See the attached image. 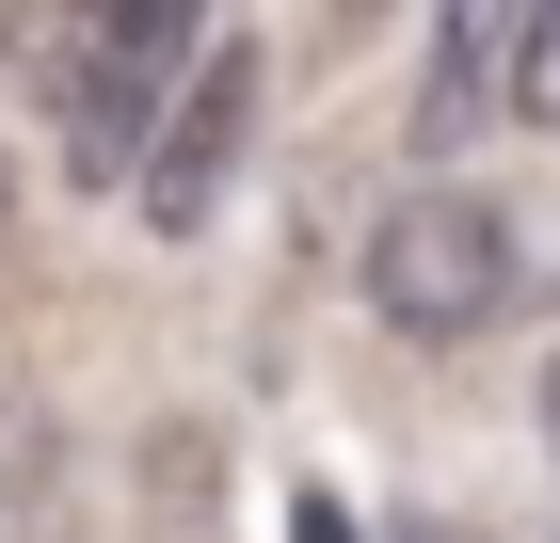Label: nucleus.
I'll return each instance as SVG.
<instances>
[{
    "instance_id": "1",
    "label": "nucleus",
    "mask_w": 560,
    "mask_h": 543,
    "mask_svg": "<svg viewBox=\"0 0 560 543\" xmlns=\"http://www.w3.org/2000/svg\"><path fill=\"white\" fill-rule=\"evenodd\" d=\"M0 64L81 192H144L209 48H192V0H0Z\"/></svg>"
},
{
    "instance_id": "2",
    "label": "nucleus",
    "mask_w": 560,
    "mask_h": 543,
    "mask_svg": "<svg viewBox=\"0 0 560 543\" xmlns=\"http://www.w3.org/2000/svg\"><path fill=\"white\" fill-rule=\"evenodd\" d=\"M497 304H513V224H497V192H448V176L385 192V224H369V320L448 352V335H497Z\"/></svg>"
},
{
    "instance_id": "3",
    "label": "nucleus",
    "mask_w": 560,
    "mask_h": 543,
    "mask_svg": "<svg viewBox=\"0 0 560 543\" xmlns=\"http://www.w3.org/2000/svg\"><path fill=\"white\" fill-rule=\"evenodd\" d=\"M417 128L432 144H465V128H560V0H448Z\"/></svg>"
},
{
    "instance_id": "4",
    "label": "nucleus",
    "mask_w": 560,
    "mask_h": 543,
    "mask_svg": "<svg viewBox=\"0 0 560 543\" xmlns=\"http://www.w3.org/2000/svg\"><path fill=\"white\" fill-rule=\"evenodd\" d=\"M241 128H257V48H209V64H192V96H176V128H161V161H144V224H161V240H192V224L224 209Z\"/></svg>"
},
{
    "instance_id": "5",
    "label": "nucleus",
    "mask_w": 560,
    "mask_h": 543,
    "mask_svg": "<svg viewBox=\"0 0 560 543\" xmlns=\"http://www.w3.org/2000/svg\"><path fill=\"white\" fill-rule=\"evenodd\" d=\"M33 528H48V416L0 400V543H33Z\"/></svg>"
},
{
    "instance_id": "6",
    "label": "nucleus",
    "mask_w": 560,
    "mask_h": 543,
    "mask_svg": "<svg viewBox=\"0 0 560 543\" xmlns=\"http://www.w3.org/2000/svg\"><path fill=\"white\" fill-rule=\"evenodd\" d=\"M289 528H304V543H352V511H337V496H304V511H289Z\"/></svg>"
},
{
    "instance_id": "7",
    "label": "nucleus",
    "mask_w": 560,
    "mask_h": 543,
    "mask_svg": "<svg viewBox=\"0 0 560 543\" xmlns=\"http://www.w3.org/2000/svg\"><path fill=\"white\" fill-rule=\"evenodd\" d=\"M400 543H465V528H417V511H400Z\"/></svg>"
},
{
    "instance_id": "8",
    "label": "nucleus",
    "mask_w": 560,
    "mask_h": 543,
    "mask_svg": "<svg viewBox=\"0 0 560 543\" xmlns=\"http://www.w3.org/2000/svg\"><path fill=\"white\" fill-rule=\"evenodd\" d=\"M545 448H560V368H545Z\"/></svg>"
},
{
    "instance_id": "9",
    "label": "nucleus",
    "mask_w": 560,
    "mask_h": 543,
    "mask_svg": "<svg viewBox=\"0 0 560 543\" xmlns=\"http://www.w3.org/2000/svg\"><path fill=\"white\" fill-rule=\"evenodd\" d=\"M352 16H385V0H352Z\"/></svg>"
}]
</instances>
